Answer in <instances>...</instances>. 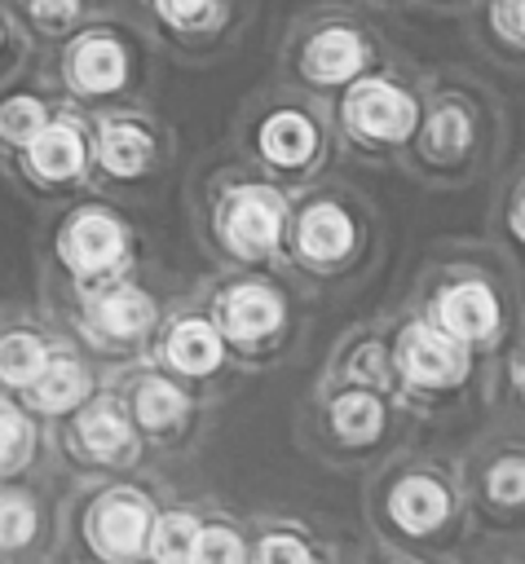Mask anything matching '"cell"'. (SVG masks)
Instances as JSON below:
<instances>
[{"label":"cell","instance_id":"52a82bcc","mask_svg":"<svg viewBox=\"0 0 525 564\" xmlns=\"http://www.w3.org/2000/svg\"><path fill=\"white\" fill-rule=\"evenodd\" d=\"M221 317H225V330L234 339H256V335L278 326V300L260 286H238V291L225 295Z\"/></svg>","mask_w":525,"mask_h":564},{"label":"cell","instance_id":"83f0119b","mask_svg":"<svg viewBox=\"0 0 525 564\" xmlns=\"http://www.w3.org/2000/svg\"><path fill=\"white\" fill-rule=\"evenodd\" d=\"M490 494L503 498V502H521L525 498V463H516V458L499 463L490 471Z\"/></svg>","mask_w":525,"mask_h":564},{"label":"cell","instance_id":"5bb4252c","mask_svg":"<svg viewBox=\"0 0 525 564\" xmlns=\"http://www.w3.org/2000/svg\"><path fill=\"white\" fill-rule=\"evenodd\" d=\"M260 150H265L274 163H300V159H309V150H313V128H309L300 115H274V119L260 128Z\"/></svg>","mask_w":525,"mask_h":564},{"label":"cell","instance_id":"7a4b0ae2","mask_svg":"<svg viewBox=\"0 0 525 564\" xmlns=\"http://www.w3.org/2000/svg\"><path fill=\"white\" fill-rule=\"evenodd\" d=\"M401 366L415 383H450L463 375V348L437 330L410 326L401 335Z\"/></svg>","mask_w":525,"mask_h":564},{"label":"cell","instance_id":"ac0fdd59","mask_svg":"<svg viewBox=\"0 0 525 564\" xmlns=\"http://www.w3.org/2000/svg\"><path fill=\"white\" fill-rule=\"evenodd\" d=\"M150 300L137 295V291H115L97 304V326L110 330V335H137L146 322H150Z\"/></svg>","mask_w":525,"mask_h":564},{"label":"cell","instance_id":"6da1fadb","mask_svg":"<svg viewBox=\"0 0 525 564\" xmlns=\"http://www.w3.org/2000/svg\"><path fill=\"white\" fill-rule=\"evenodd\" d=\"M349 119L366 132V137H384V141H397L415 128V106L406 93L388 88V84H362L353 97H349Z\"/></svg>","mask_w":525,"mask_h":564},{"label":"cell","instance_id":"603a6c76","mask_svg":"<svg viewBox=\"0 0 525 564\" xmlns=\"http://www.w3.org/2000/svg\"><path fill=\"white\" fill-rule=\"evenodd\" d=\"M40 128H44V110H40V101H31V97H13V101L0 110V132H4L9 141H31Z\"/></svg>","mask_w":525,"mask_h":564},{"label":"cell","instance_id":"5b68a950","mask_svg":"<svg viewBox=\"0 0 525 564\" xmlns=\"http://www.w3.org/2000/svg\"><path fill=\"white\" fill-rule=\"evenodd\" d=\"M119 247H124V234L106 216H79L66 234V260L75 269H101L119 256Z\"/></svg>","mask_w":525,"mask_h":564},{"label":"cell","instance_id":"8fae6325","mask_svg":"<svg viewBox=\"0 0 525 564\" xmlns=\"http://www.w3.org/2000/svg\"><path fill=\"white\" fill-rule=\"evenodd\" d=\"M393 516H397V524H406V529H432L441 516H446V494L432 485V480H419V476H410V480H401L397 485V494H393Z\"/></svg>","mask_w":525,"mask_h":564},{"label":"cell","instance_id":"44dd1931","mask_svg":"<svg viewBox=\"0 0 525 564\" xmlns=\"http://www.w3.org/2000/svg\"><path fill=\"white\" fill-rule=\"evenodd\" d=\"M84 445L93 449V454H119L124 445H128V423L115 414V410H106V405H97V410H88L84 414Z\"/></svg>","mask_w":525,"mask_h":564},{"label":"cell","instance_id":"4dcf8cb0","mask_svg":"<svg viewBox=\"0 0 525 564\" xmlns=\"http://www.w3.org/2000/svg\"><path fill=\"white\" fill-rule=\"evenodd\" d=\"M159 9L172 18V22H199L207 13V0H159Z\"/></svg>","mask_w":525,"mask_h":564},{"label":"cell","instance_id":"7c38bea8","mask_svg":"<svg viewBox=\"0 0 525 564\" xmlns=\"http://www.w3.org/2000/svg\"><path fill=\"white\" fill-rule=\"evenodd\" d=\"M31 163L40 176H71L84 163V145L71 128H40L31 137Z\"/></svg>","mask_w":525,"mask_h":564},{"label":"cell","instance_id":"e0dca14e","mask_svg":"<svg viewBox=\"0 0 525 564\" xmlns=\"http://www.w3.org/2000/svg\"><path fill=\"white\" fill-rule=\"evenodd\" d=\"M199 555V524L190 516H163L154 524V560L159 564H194Z\"/></svg>","mask_w":525,"mask_h":564},{"label":"cell","instance_id":"4fadbf2b","mask_svg":"<svg viewBox=\"0 0 525 564\" xmlns=\"http://www.w3.org/2000/svg\"><path fill=\"white\" fill-rule=\"evenodd\" d=\"M168 357H172L181 370L203 375V370H212V366L221 361V339H216V330H212L207 322H185V326L172 330Z\"/></svg>","mask_w":525,"mask_h":564},{"label":"cell","instance_id":"cb8c5ba5","mask_svg":"<svg viewBox=\"0 0 525 564\" xmlns=\"http://www.w3.org/2000/svg\"><path fill=\"white\" fill-rule=\"evenodd\" d=\"M31 449V427L13 405H0V467H13Z\"/></svg>","mask_w":525,"mask_h":564},{"label":"cell","instance_id":"d6a6232c","mask_svg":"<svg viewBox=\"0 0 525 564\" xmlns=\"http://www.w3.org/2000/svg\"><path fill=\"white\" fill-rule=\"evenodd\" d=\"M516 18H521V31H525V0H521V9H516Z\"/></svg>","mask_w":525,"mask_h":564},{"label":"cell","instance_id":"277c9868","mask_svg":"<svg viewBox=\"0 0 525 564\" xmlns=\"http://www.w3.org/2000/svg\"><path fill=\"white\" fill-rule=\"evenodd\" d=\"M441 322L459 339H481V335L494 330V295L476 282L454 286V291L441 295Z\"/></svg>","mask_w":525,"mask_h":564},{"label":"cell","instance_id":"9a60e30c","mask_svg":"<svg viewBox=\"0 0 525 564\" xmlns=\"http://www.w3.org/2000/svg\"><path fill=\"white\" fill-rule=\"evenodd\" d=\"M31 388H35V401H40L44 410H66V405H75V401L84 397L88 379H84V370H79L75 361H53V366H44V370L31 379Z\"/></svg>","mask_w":525,"mask_h":564},{"label":"cell","instance_id":"9c48e42d","mask_svg":"<svg viewBox=\"0 0 525 564\" xmlns=\"http://www.w3.org/2000/svg\"><path fill=\"white\" fill-rule=\"evenodd\" d=\"M304 66H309L313 79H349V75L362 66V44H357V35H349V31H322V35L309 44Z\"/></svg>","mask_w":525,"mask_h":564},{"label":"cell","instance_id":"f546056e","mask_svg":"<svg viewBox=\"0 0 525 564\" xmlns=\"http://www.w3.org/2000/svg\"><path fill=\"white\" fill-rule=\"evenodd\" d=\"M31 13L44 22V26H57L75 13V0H31Z\"/></svg>","mask_w":525,"mask_h":564},{"label":"cell","instance_id":"3957f363","mask_svg":"<svg viewBox=\"0 0 525 564\" xmlns=\"http://www.w3.org/2000/svg\"><path fill=\"white\" fill-rule=\"evenodd\" d=\"M278 225H282V203L265 189H247L229 203V216H225V229H229V242L247 256L265 251L274 238H278Z\"/></svg>","mask_w":525,"mask_h":564},{"label":"cell","instance_id":"ba28073f","mask_svg":"<svg viewBox=\"0 0 525 564\" xmlns=\"http://www.w3.org/2000/svg\"><path fill=\"white\" fill-rule=\"evenodd\" d=\"M71 70H75V84H79V88H88V93H110V88H119V79H124V53H119L115 40H84V44L75 48Z\"/></svg>","mask_w":525,"mask_h":564},{"label":"cell","instance_id":"d6986e66","mask_svg":"<svg viewBox=\"0 0 525 564\" xmlns=\"http://www.w3.org/2000/svg\"><path fill=\"white\" fill-rule=\"evenodd\" d=\"M40 370H44V348H40V339H31V335H9V339H0V375H4L9 383H31Z\"/></svg>","mask_w":525,"mask_h":564},{"label":"cell","instance_id":"7402d4cb","mask_svg":"<svg viewBox=\"0 0 525 564\" xmlns=\"http://www.w3.org/2000/svg\"><path fill=\"white\" fill-rule=\"evenodd\" d=\"M181 410H185L181 392L168 388V383H159V379H150V383L141 388V397H137V414H141L146 427H168V423L181 419Z\"/></svg>","mask_w":525,"mask_h":564},{"label":"cell","instance_id":"f1b7e54d","mask_svg":"<svg viewBox=\"0 0 525 564\" xmlns=\"http://www.w3.org/2000/svg\"><path fill=\"white\" fill-rule=\"evenodd\" d=\"M260 564H309V555H304V546L291 542V538H269V542L260 546Z\"/></svg>","mask_w":525,"mask_h":564},{"label":"cell","instance_id":"4316f807","mask_svg":"<svg viewBox=\"0 0 525 564\" xmlns=\"http://www.w3.org/2000/svg\"><path fill=\"white\" fill-rule=\"evenodd\" d=\"M428 141H432L437 154L463 150V141H468V119H463L459 110H441V115L432 119V128H428Z\"/></svg>","mask_w":525,"mask_h":564},{"label":"cell","instance_id":"ffe728a7","mask_svg":"<svg viewBox=\"0 0 525 564\" xmlns=\"http://www.w3.org/2000/svg\"><path fill=\"white\" fill-rule=\"evenodd\" d=\"M335 427L349 441H371L379 432V405H375V397H366V392L340 397L335 401Z\"/></svg>","mask_w":525,"mask_h":564},{"label":"cell","instance_id":"30bf717a","mask_svg":"<svg viewBox=\"0 0 525 564\" xmlns=\"http://www.w3.org/2000/svg\"><path fill=\"white\" fill-rule=\"evenodd\" d=\"M353 242V229H349V216L340 207H313L304 220H300V247L318 260H335L344 256Z\"/></svg>","mask_w":525,"mask_h":564},{"label":"cell","instance_id":"836d02e7","mask_svg":"<svg viewBox=\"0 0 525 564\" xmlns=\"http://www.w3.org/2000/svg\"><path fill=\"white\" fill-rule=\"evenodd\" d=\"M521 229H525V207H521Z\"/></svg>","mask_w":525,"mask_h":564},{"label":"cell","instance_id":"2e32d148","mask_svg":"<svg viewBox=\"0 0 525 564\" xmlns=\"http://www.w3.org/2000/svg\"><path fill=\"white\" fill-rule=\"evenodd\" d=\"M146 159H150V141H146V132H137L132 123H115V128H106V137H101V163H106L110 172L132 176V172L146 167Z\"/></svg>","mask_w":525,"mask_h":564},{"label":"cell","instance_id":"1f68e13d","mask_svg":"<svg viewBox=\"0 0 525 564\" xmlns=\"http://www.w3.org/2000/svg\"><path fill=\"white\" fill-rule=\"evenodd\" d=\"M516 383H521V388H525V357H521V361H516Z\"/></svg>","mask_w":525,"mask_h":564},{"label":"cell","instance_id":"484cf974","mask_svg":"<svg viewBox=\"0 0 525 564\" xmlns=\"http://www.w3.org/2000/svg\"><path fill=\"white\" fill-rule=\"evenodd\" d=\"M199 564H243V546L229 529H207L199 533Z\"/></svg>","mask_w":525,"mask_h":564},{"label":"cell","instance_id":"8992f818","mask_svg":"<svg viewBox=\"0 0 525 564\" xmlns=\"http://www.w3.org/2000/svg\"><path fill=\"white\" fill-rule=\"evenodd\" d=\"M97 542L110 555H132L146 542V507L128 494H115L101 511H97Z\"/></svg>","mask_w":525,"mask_h":564},{"label":"cell","instance_id":"d4e9b609","mask_svg":"<svg viewBox=\"0 0 525 564\" xmlns=\"http://www.w3.org/2000/svg\"><path fill=\"white\" fill-rule=\"evenodd\" d=\"M31 529H35V511L22 498H0V546L26 542Z\"/></svg>","mask_w":525,"mask_h":564}]
</instances>
